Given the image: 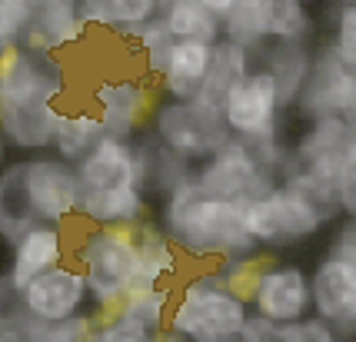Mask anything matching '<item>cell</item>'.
<instances>
[{
	"instance_id": "cell-41",
	"label": "cell",
	"mask_w": 356,
	"mask_h": 342,
	"mask_svg": "<svg viewBox=\"0 0 356 342\" xmlns=\"http://www.w3.org/2000/svg\"><path fill=\"white\" fill-rule=\"evenodd\" d=\"M20 3H24V10H27V17H31V10H33V3H37V0H20Z\"/></svg>"
},
{
	"instance_id": "cell-19",
	"label": "cell",
	"mask_w": 356,
	"mask_h": 342,
	"mask_svg": "<svg viewBox=\"0 0 356 342\" xmlns=\"http://www.w3.org/2000/svg\"><path fill=\"white\" fill-rule=\"evenodd\" d=\"M83 31L87 27L77 14V0H37L27 24H24L20 44L57 53L60 47L83 40Z\"/></svg>"
},
{
	"instance_id": "cell-17",
	"label": "cell",
	"mask_w": 356,
	"mask_h": 342,
	"mask_svg": "<svg viewBox=\"0 0 356 342\" xmlns=\"http://www.w3.org/2000/svg\"><path fill=\"white\" fill-rule=\"evenodd\" d=\"M253 312L266 316L270 323H293L310 312V273L300 263H273L257 280V289L250 296Z\"/></svg>"
},
{
	"instance_id": "cell-42",
	"label": "cell",
	"mask_w": 356,
	"mask_h": 342,
	"mask_svg": "<svg viewBox=\"0 0 356 342\" xmlns=\"http://www.w3.org/2000/svg\"><path fill=\"white\" fill-rule=\"evenodd\" d=\"M167 3H170V0H156V10H163V7H167Z\"/></svg>"
},
{
	"instance_id": "cell-34",
	"label": "cell",
	"mask_w": 356,
	"mask_h": 342,
	"mask_svg": "<svg viewBox=\"0 0 356 342\" xmlns=\"http://www.w3.org/2000/svg\"><path fill=\"white\" fill-rule=\"evenodd\" d=\"M93 329H97V312L80 309L74 316L57 319V323H47L44 342H87L93 339Z\"/></svg>"
},
{
	"instance_id": "cell-12",
	"label": "cell",
	"mask_w": 356,
	"mask_h": 342,
	"mask_svg": "<svg viewBox=\"0 0 356 342\" xmlns=\"http://www.w3.org/2000/svg\"><path fill=\"white\" fill-rule=\"evenodd\" d=\"M173 293L167 286H147L127 293L110 312L97 316L93 342H154L167 329Z\"/></svg>"
},
{
	"instance_id": "cell-4",
	"label": "cell",
	"mask_w": 356,
	"mask_h": 342,
	"mask_svg": "<svg viewBox=\"0 0 356 342\" xmlns=\"http://www.w3.org/2000/svg\"><path fill=\"white\" fill-rule=\"evenodd\" d=\"M350 160H356L353 120L337 113L310 117V123L303 126L296 143L283 153L280 180L313 196L330 216H343L337 183H340V170Z\"/></svg>"
},
{
	"instance_id": "cell-15",
	"label": "cell",
	"mask_w": 356,
	"mask_h": 342,
	"mask_svg": "<svg viewBox=\"0 0 356 342\" xmlns=\"http://www.w3.org/2000/svg\"><path fill=\"white\" fill-rule=\"evenodd\" d=\"M20 296H24V306L37 323H57L63 316H74V312L90 306L83 273L67 259L50 266L40 276H33L31 282H24Z\"/></svg>"
},
{
	"instance_id": "cell-10",
	"label": "cell",
	"mask_w": 356,
	"mask_h": 342,
	"mask_svg": "<svg viewBox=\"0 0 356 342\" xmlns=\"http://www.w3.org/2000/svg\"><path fill=\"white\" fill-rule=\"evenodd\" d=\"M207 196H223V200H253L280 180V173L260 160V153L250 143L230 140L220 146L217 153H210L203 163H197V173L190 176Z\"/></svg>"
},
{
	"instance_id": "cell-36",
	"label": "cell",
	"mask_w": 356,
	"mask_h": 342,
	"mask_svg": "<svg viewBox=\"0 0 356 342\" xmlns=\"http://www.w3.org/2000/svg\"><path fill=\"white\" fill-rule=\"evenodd\" d=\"M27 24V10L20 0H0V50L20 44V33Z\"/></svg>"
},
{
	"instance_id": "cell-38",
	"label": "cell",
	"mask_w": 356,
	"mask_h": 342,
	"mask_svg": "<svg viewBox=\"0 0 356 342\" xmlns=\"http://www.w3.org/2000/svg\"><path fill=\"white\" fill-rule=\"evenodd\" d=\"M326 253L343 256V259H356V223H353V216L343 219L340 226H337V233L330 236V246H326Z\"/></svg>"
},
{
	"instance_id": "cell-6",
	"label": "cell",
	"mask_w": 356,
	"mask_h": 342,
	"mask_svg": "<svg viewBox=\"0 0 356 342\" xmlns=\"http://www.w3.org/2000/svg\"><path fill=\"white\" fill-rule=\"evenodd\" d=\"M247 312L250 306L220 280V273H200L180 286L177 299H170L167 329L160 339L236 342Z\"/></svg>"
},
{
	"instance_id": "cell-16",
	"label": "cell",
	"mask_w": 356,
	"mask_h": 342,
	"mask_svg": "<svg viewBox=\"0 0 356 342\" xmlns=\"http://www.w3.org/2000/svg\"><path fill=\"white\" fill-rule=\"evenodd\" d=\"M93 113L104 123L107 133L117 137H137L140 130H147L150 113L156 107V94L147 80H104L93 90Z\"/></svg>"
},
{
	"instance_id": "cell-35",
	"label": "cell",
	"mask_w": 356,
	"mask_h": 342,
	"mask_svg": "<svg viewBox=\"0 0 356 342\" xmlns=\"http://www.w3.org/2000/svg\"><path fill=\"white\" fill-rule=\"evenodd\" d=\"M337 50L343 63L356 67V3H340L337 20H333V40H326Z\"/></svg>"
},
{
	"instance_id": "cell-9",
	"label": "cell",
	"mask_w": 356,
	"mask_h": 342,
	"mask_svg": "<svg viewBox=\"0 0 356 342\" xmlns=\"http://www.w3.org/2000/svg\"><path fill=\"white\" fill-rule=\"evenodd\" d=\"M150 133L186 166L203 163L230 140V130L223 123L220 110L203 107L197 100H170V96L156 100L150 113Z\"/></svg>"
},
{
	"instance_id": "cell-22",
	"label": "cell",
	"mask_w": 356,
	"mask_h": 342,
	"mask_svg": "<svg viewBox=\"0 0 356 342\" xmlns=\"http://www.w3.org/2000/svg\"><path fill=\"white\" fill-rule=\"evenodd\" d=\"M257 53L264 57V70L277 83L280 107L293 110V100L307 80V70L313 60L310 40H266Z\"/></svg>"
},
{
	"instance_id": "cell-28",
	"label": "cell",
	"mask_w": 356,
	"mask_h": 342,
	"mask_svg": "<svg viewBox=\"0 0 356 342\" xmlns=\"http://www.w3.org/2000/svg\"><path fill=\"white\" fill-rule=\"evenodd\" d=\"M220 37L230 40L236 47L257 50L266 44V31H264V7L260 0H236L227 14L220 17Z\"/></svg>"
},
{
	"instance_id": "cell-3",
	"label": "cell",
	"mask_w": 356,
	"mask_h": 342,
	"mask_svg": "<svg viewBox=\"0 0 356 342\" xmlns=\"http://www.w3.org/2000/svg\"><path fill=\"white\" fill-rule=\"evenodd\" d=\"M160 230L193 259H227L260 249L243 226V203L207 196L190 176L163 193Z\"/></svg>"
},
{
	"instance_id": "cell-39",
	"label": "cell",
	"mask_w": 356,
	"mask_h": 342,
	"mask_svg": "<svg viewBox=\"0 0 356 342\" xmlns=\"http://www.w3.org/2000/svg\"><path fill=\"white\" fill-rule=\"evenodd\" d=\"M200 3H203V7H207V10H210V14H213V17L220 20V17L227 14V10H230V7L236 3V0H200Z\"/></svg>"
},
{
	"instance_id": "cell-7",
	"label": "cell",
	"mask_w": 356,
	"mask_h": 342,
	"mask_svg": "<svg viewBox=\"0 0 356 342\" xmlns=\"http://www.w3.org/2000/svg\"><path fill=\"white\" fill-rule=\"evenodd\" d=\"M330 219L333 216L320 203L286 180H277L266 193L243 200V226L260 249H286L307 243L323 233Z\"/></svg>"
},
{
	"instance_id": "cell-44",
	"label": "cell",
	"mask_w": 356,
	"mask_h": 342,
	"mask_svg": "<svg viewBox=\"0 0 356 342\" xmlns=\"http://www.w3.org/2000/svg\"><path fill=\"white\" fill-rule=\"evenodd\" d=\"M337 3H356V0H337Z\"/></svg>"
},
{
	"instance_id": "cell-27",
	"label": "cell",
	"mask_w": 356,
	"mask_h": 342,
	"mask_svg": "<svg viewBox=\"0 0 356 342\" xmlns=\"http://www.w3.org/2000/svg\"><path fill=\"white\" fill-rule=\"evenodd\" d=\"M266 40H310L313 14L303 0H260Z\"/></svg>"
},
{
	"instance_id": "cell-24",
	"label": "cell",
	"mask_w": 356,
	"mask_h": 342,
	"mask_svg": "<svg viewBox=\"0 0 356 342\" xmlns=\"http://www.w3.org/2000/svg\"><path fill=\"white\" fill-rule=\"evenodd\" d=\"M100 133H104V123L97 120L93 110H57L54 133H50V150L67 163H77Z\"/></svg>"
},
{
	"instance_id": "cell-20",
	"label": "cell",
	"mask_w": 356,
	"mask_h": 342,
	"mask_svg": "<svg viewBox=\"0 0 356 342\" xmlns=\"http://www.w3.org/2000/svg\"><path fill=\"white\" fill-rule=\"evenodd\" d=\"M134 246H137V276H134V289H147V286H163L167 280H177L180 273V249L170 243V236L160 230V223L150 219H134Z\"/></svg>"
},
{
	"instance_id": "cell-2",
	"label": "cell",
	"mask_w": 356,
	"mask_h": 342,
	"mask_svg": "<svg viewBox=\"0 0 356 342\" xmlns=\"http://www.w3.org/2000/svg\"><path fill=\"white\" fill-rule=\"evenodd\" d=\"M77 173V219L93 226L134 223L150 213V196L140 187L134 137L100 133L74 163Z\"/></svg>"
},
{
	"instance_id": "cell-32",
	"label": "cell",
	"mask_w": 356,
	"mask_h": 342,
	"mask_svg": "<svg viewBox=\"0 0 356 342\" xmlns=\"http://www.w3.org/2000/svg\"><path fill=\"white\" fill-rule=\"evenodd\" d=\"M273 342H337V332L316 312H307L293 323H280Z\"/></svg>"
},
{
	"instance_id": "cell-8",
	"label": "cell",
	"mask_w": 356,
	"mask_h": 342,
	"mask_svg": "<svg viewBox=\"0 0 356 342\" xmlns=\"http://www.w3.org/2000/svg\"><path fill=\"white\" fill-rule=\"evenodd\" d=\"M286 110L280 107L277 83L266 70H247L243 77L233 83L223 103L220 117L230 130V137L250 143L264 163H270L280 173L286 146H280V117Z\"/></svg>"
},
{
	"instance_id": "cell-37",
	"label": "cell",
	"mask_w": 356,
	"mask_h": 342,
	"mask_svg": "<svg viewBox=\"0 0 356 342\" xmlns=\"http://www.w3.org/2000/svg\"><path fill=\"white\" fill-rule=\"evenodd\" d=\"M277 339V323H270L266 316L250 309L243 316V323H240V336L236 342H273Z\"/></svg>"
},
{
	"instance_id": "cell-21",
	"label": "cell",
	"mask_w": 356,
	"mask_h": 342,
	"mask_svg": "<svg viewBox=\"0 0 356 342\" xmlns=\"http://www.w3.org/2000/svg\"><path fill=\"white\" fill-rule=\"evenodd\" d=\"M213 44L203 40H173L167 60L160 67V94L170 100H193L203 83V74L210 67Z\"/></svg>"
},
{
	"instance_id": "cell-18",
	"label": "cell",
	"mask_w": 356,
	"mask_h": 342,
	"mask_svg": "<svg viewBox=\"0 0 356 342\" xmlns=\"http://www.w3.org/2000/svg\"><path fill=\"white\" fill-rule=\"evenodd\" d=\"M67 259V236L63 226L57 223H31L24 233H17L10 239V266L7 276L24 286L33 276L47 273L50 266H57Z\"/></svg>"
},
{
	"instance_id": "cell-33",
	"label": "cell",
	"mask_w": 356,
	"mask_h": 342,
	"mask_svg": "<svg viewBox=\"0 0 356 342\" xmlns=\"http://www.w3.org/2000/svg\"><path fill=\"white\" fill-rule=\"evenodd\" d=\"M110 10H113V33L120 37H134L147 20L160 14L156 0H110Z\"/></svg>"
},
{
	"instance_id": "cell-29",
	"label": "cell",
	"mask_w": 356,
	"mask_h": 342,
	"mask_svg": "<svg viewBox=\"0 0 356 342\" xmlns=\"http://www.w3.org/2000/svg\"><path fill=\"white\" fill-rule=\"evenodd\" d=\"M37 326L27 306H24V296L7 273H0V342H31V332Z\"/></svg>"
},
{
	"instance_id": "cell-25",
	"label": "cell",
	"mask_w": 356,
	"mask_h": 342,
	"mask_svg": "<svg viewBox=\"0 0 356 342\" xmlns=\"http://www.w3.org/2000/svg\"><path fill=\"white\" fill-rule=\"evenodd\" d=\"M156 17L163 20L173 40H203V44L220 40V20L200 0H170Z\"/></svg>"
},
{
	"instance_id": "cell-23",
	"label": "cell",
	"mask_w": 356,
	"mask_h": 342,
	"mask_svg": "<svg viewBox=\"0 0 356 342\" xmlns=\"http://www.w3.org/2000/svg\"><path fill=\"white\" fill-rule=\"evenodd\" d=\"M250 67H253V53L243 47H236V44H230V40H213V53H210V67H207V74H203V83L200 90H197V103H203V107H213L220 110V103H223V96H227V90H230L236 80L247 74Z\"/></svg>"
},
{
	"instance_id": "cell-43",
	"label": "cell",
	"mask_w": 356,
	"mask_h": 342,
	"mask_svg": "<svg viewBox=\"0 0 356 342\" xmlns=\"http://www.w3.org/2000/svg\"><path fill=\"white\" fill-rule=\"evenodd\" d=\"M303 3H307V7H313V3H320V0H303Z\"/></svg>"
},
{
	"instance_id": "cell-30",
	"label": "cell",
	"mask_w": 356,
	"mask_h": 342,
	"mask_svg": "<svg viewBox=\"0 0 356 342\" xmlns=\"http://www.w3.org/2000/svg\"><path fill=\"white\" fill-rule=\"evenodd\" d=\"M273 263V253H260V249H253V253H240V256H227V259H220V280L230 286L233 293L240 296L243 302L250 306V296L257 289V280L264 276V269Z\"/></svg>"
},
{
	"instance_id": "cell-1",
	"label": "cell",
	"mask_w": 356,
	"mask_h": 342,
	"mask_svg": "<svg viewBox=\"0 0 356 342\" xmlns=\"http://www.w3.org/2000/svg\"><path fill=\"white\" fill-rule=\"evenodd\" d=\"M67 90L54 53L27 44L0 50V137L20 153L50 150L57 100Z\"/></svg>"
},
{
	"instance_id": "cell-11",
	"label": "cell",
	"mask_w": 356,
	"mask_h": 342,
	"mask_svg": "<svg viewBox=\"0 0 356 342\" xmlns=\"http://www.w3.org/2000/svg\"><path fill=\"white\" fill-rule=\"evenodd\" d=\"M293 107L303 120L323 117V113H337V117L353 120L356 117V67L343 63L330 44L313 47L310 70H307V80H303V87L296 94Z\"/></svg>"
},
{
	"instance_id": "cell-14",
	"label": "cell",
	"mask_w": 356,
	"mask_h": 342,
	"mask_svg": "<svg viewBox=\"0 0 356 342\" xmlns=\"http://www.w3.org/2000/svg\"><path fill=\"white\" fill-rule=\"evenodd\" d=\"M310 312L326 319L337 339H353L356 329V259L326 253L310 273Z\"/></svg>"
},
{
	"instance_id": "cell-26",
	"label": "cell",
	"mask_w": 356,
	"mask_h": 342,
	"mask_svg": "<svg viewBox=\"0 0 356 342\" xmlns=\"http://www.w3.org/2000/svg\"><path fill=\"white\" fill-rule=\"evenodd\" d=\"M31 223H37V219H33L31 200H27V189H24V170H20V160H17L0 173V239L10 243Z\"/></svg>"
},
{
	"instance_id": "cell-5",
	"label": "cell",
	"mask_w": 356,
	"mask_h": 342,
	"mask_svg": "<svg viewBox=\"0 0 356 342\" xmlns=\"http://www.w3.org/2000/svg\"><path fill=\"white\" fill-rule=\"evenodd\" d=\"M70 263L77 266L87 280L93 312H110L134 286L137 276V246H134V223H110L87 230L74 246H67Z\"/></svg>"
},
{
	"instance_id": "cell-40",
	"label": "cell",
	"mask_w": 356,
	"mask_h": 342,
	"mask_svg": "<svg viewBox=\"0 0 356 342\" xmlns=\"http://www.w3.org/2000/svg\"><path fill=\"white\" fill-rule=\"evenodd\" d=\"M3 163H7V140L0 137V166H3Z\"/></svg>"
},
{
	"instance_id": "cell-13",
	"label": "cell",
	"mask_w": 356,
	"mask_h": 342,
	"mask_svg": "<svg viewBox=\"0 0 356 342\" xmlns=\"http://www.w3.org/2000/svg\"><path fill=\"white\" fill-rule=\"evenodd\" d=\"M20 170H24V189H27L37 223L63 226L67 219H77L80 189L74 163H67L60 156L33 153L27 160H20Z\"/></svg>"
},
{
	"instance_id": "cell-31",
	"label": "cell",
	"mask_w": 356,
	"mask_h": 342,
	"mask_svg": "<svg viewBox=\"0 0 356 342\" xmlns=\"http://www.w3.org/2000/svg\"><path fill=\"white\" fill-rule=\"evenodd\" d=\"M134 37H137V47H140V57H143L147 74H154L156 77V74H160V67H163V60H167V53H170V47H173V37L167 33V27H163V20H160V17L147 20Z\"/></svg>"
}]
</instances>
